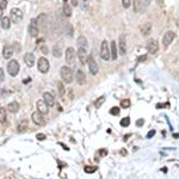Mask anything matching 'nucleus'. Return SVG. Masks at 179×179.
Segmentation results:
<instances>
[{
    "mask_svg": "<svg viewBox=\"0 0 179 179\" xmlns=\"http://www.w3.org/2000/svg\"><path fill=\"white\" fill-rule=\"evenodd\" d=\"M61 78L64 83L71 84L73 81V71L67 66H63L61 68Z\"/></svg>",
    "mask_w": 179,
    "mask_h": 179,
    "instance_id": "obj_1",
    "label": "nucleus"
},
{
    "mask_svg": "<svg viewBox=\"0 0 179 179\" xmlns=\"http://www.w3.org/2000/svg\"><path fill=\"white\" fill-rule=\"evenodd\" d=\"M19 63L17 60H11L9 63H7V72L11 77H16L19 73Z\"/></svg>",
    "mask_w": 179,
    "mask_h": 179,
    "instance_id": "obj_2",
    "label": "nucleus"
},
{
    "mask_svg": "<svg viewBox=\"0 0 179 179\" xmlns=\"http://www.w3.org/2000/svg\"><path fill=\"white\" fill-rule=\"evenodd\" d=\"M100 58L104 61H109L111 55H110V49H109V44H108V41H103L102 45H100Z\"/></svg>",
    "mask_w": 179,
    "mask_h": 179,
    "instance_id": "obj_3",
    "label": "nucleus"
},
{
    "mask_svg": "<svg viewBox=\"0 0 179 179\" xmlns=\"http://www.w3.org/2000/svg\"><path fill=\"white\" fill-rule=\"evenodd\" d=\"M37 68L41 73H48L49 71V61H48L45 58H39L38 62H37Z\"/></svg>",
    "mask_w": 179,
    "mask_h": 179,
    "instance_id": "obj_4",
    "label": "nucleus"
},
{
    "mask_svg": "<svg viewBox=\"0 0 179 179\" xmlns=\"http://www.w3.org/2000/svg\"><path fill=\"white\" fill-rule=\"evenodd\" d=\"M174 37H176V34L173 31L165 32V35L162 36V45H164V48H168V45L173 42Z\"/></svg>",
    "mask_w": 179,
    "mask_h": 179,
    "instance_id": "obj_5",
    "label": "nucleus"
},
{
    "mask_svg": "<svg viewBox=\"0 0 179 179\" xmlns=\"http://www.w3.org/2000/svg\"><path fill=\"white\" fill-rule=\"evenodd\" d=\"M23 19V13L19 9H12L10 13V20L12 23H19Z\"/></svg>",
    "mask_w": 179,
    "mask_h": 179,
    "instance_id": "obj_6",
    "label": "nucleus"
},
{
    "mask_svg": "<svg viewBox=\"0 0 179 179\" xmlns=\"http://www.w3.org/2000/svg\"><path fill=\"white\" fill-rule=\"evenodd\" d=\"M38 24H37V20L34 18L31 19L30 22V25H29V34L31 37H37L38 36Z\"/></svg>",
    "mask_w": 179,
    "mask_h": 179,
    "instance_id": "obj_7",
    "label": "nucleus"
},
{
    "mask_svg": "<svg viewBox=\"0 0 179 179\" xmlns=\"http://www.w3.org/2000/svg\"><path fill=\"white\" fill-rule=\"evenodd\" d=\"M31 118H32V121H34V123L37 124V125H44L45 124V119H44L43 115H42V113H39L38 111L32 113Z\"/></svg>",
    "mask_w": 179,
    "mask_h": 179,
    "instance_id": "obj_8",
    "label": "nucleus"
},
{
    "mask_svg": "<svg viewBox=\"0 0 179 179\" xmlns=\"http://www.w3.org/2000/svg\"><path fill=\"white\" fill-rule=\"evenodd\" d=\"M87 66H88V69H90V72H91V74H97L98 73V66H97V63H96V61H94V59L92 58L91 55L87 58Z\"/></svg>",
    "mask_w": 179,
    "mask_h": 179,
    "instance_id": "obj_9",
    "label": "nucleus"
},
{
    "mask_svg": "<svg viewBox=\"0 0 179 179\" xmlns=\"http://www.w3.org/2000/svg\"><path fill=\"white\" fill-rule=\"evenodd\" d=\"M147 50L151 54H157L159 50V44L155 39H149L147 42Z\"/></svg>",
    "mask_w": 179,
    "mask_h": 179,
    "instance_id": "obj_10",
    "label": "nucleus"
},
{
    "mask_svg": "<svg viewBox=\"0 0 179 179\" xmlns=\"http://www.w3.org/2000/svg\"><path fill=\"white\" fill-rule=\"evenodd\" d=\"M43 100L48 105V108H52V106L55 105V98H54V96L52 93H49V92L43 93Z\"/></svg>",
    "mask_w": 179,
    "mask_h": 179,
    "instance_id": "obj_11",
    "label": "nucleus"
},
{
    "mask_svg": "<svg viewBox=\"0 0 179 179\" xmlns=\"http://www.w3.org/2000/svg\"><path fill=\"white\" fill-rule=\"evenodd\" d=\"M77 55H78V58H79V61L83 63V64H85L87 62V58H88V56H87V49H84V48H79Z\"/></svg>",
    "mask_w": 179,
    "mask_h": 179,
    "instance_id": "obj_12",
    "label": "nucleus"
},
{
    "mask_svg": "<svg viewBox=\"0 0 179 179\" xmlns=\"http://www.w3.org/2000/svg\"><path fill=\"white\" fill-rule=\"evenodd\" d=\"M74 59H75V52L73 48H67L66 50V61L68 64H73L74 63Z\"/></svg>",
    "mask_w": 179,
    "mask_h": 179,
    "instance_id": "obj_13",
    "label": "nucleus"
},
{
    "mask_svg": "<svg viewBox=\"0 0 179 179\" xmlns=\"http://www.w3.org/2000/svg\"><path fill=\"white\" fill-rule=\"evenodd\" d=\"M118 44H119V54H121V55H125V54H127V43H125V37H124V35H121V36H119Z\"/></svg>",
    "mask_w": 179,
    "mask_h": 179,
    "instance_id": "obj_14",
    "label": "nucleus"
},
{
    "mask_svg": "<svg viewBox=\"0 0 179 179\" xmlns=\"http://www.w3.org/2000/svg\"><path fill=\"white\" fill-rule=\"evenodd\" d=\"M37 111L39 113H42V115H45V113H48V111H49V109H48V105L44 103V100H38L37 104Z\"/></svg>",
    "mask_w": 179,
    "mask_h": 179,
    "instance_id": "obj_15",
    "label": "nucleus"
},
{
    "mask_svg": "<svg viewBox=\"0 0 179 179\" xmlns=\"http://www.w3.org/2000/svg\"><path fill=\"white\" fill-rule=\"evenodd\" d=\"M75 78H77V83H78L79 85H84V84L86 83V75H85V73L81 71V69H78V71H77Z\"/></svg>",
    "mask_w": 179,
    "mask_h": 179,
    "instance_id": "obj_16",
    "label": "nucleus"
},
{
    "mask_svg": "<svg viewBox=\"0 0 179 179\" xmlns=\"http://www.w3.org/2000/svg\"><path fill=\"white\" fill-rule=\"evenodd\" d=\"M24 61H25V64L28 67H32L35 63V56L32 53H28L25 54V56H24Z\"/></svg>",
    "mask_w": 179,
    "mask_h": 179,
    "instance_id": "obj_17",
    "label": "nucleus"
},
{
    "mask_svg": "<svg viewBox=\"0 0 179 179\" xmlns=\"http://www.w3.org/2000/svg\"><path fill=\"white\" fill-rule=\"evenodd\" d=\"M3 55H4L5 59H11L12 55H13V48L9 44H6L3 49Z\"/></svg>",
    "mask_w": 179,
    "mask_h": 179,
    "instance_id": "obj_18",
    "label": "nucleus"
},
{
    "mask_svg": "<svg viewBox=\"0 0 179 179\" xmlns=\"http://www.w3.org/2000/svg\"><path fill=\"white\" fill-rule=\"evenodd\" d=\"M29 128V121L28 119H23L18 123V127H17V130L19 133H25Z\"/></svg>",
    "mask_w": 179,
    "mask_h": 179,
    "instance_id": "obj_19",
    "label": "nucleus"
},
{
    "mask_svg": "<svg viewBox=\"0 0 179 179\" xmlns=\"http://www.w3.org/2000/svg\"><path fill=\"white\" fill-rule=\"evenodd\" d=\"M152 32V24L151 23H144L141 26V34L142 36H148Z\"/></svg>",
    "mask_w": 179,
    "mask_h": 179,
    "instance_id": "obj_20",
    "label": "nucleus"
},
{
    "mask_svg": "<svg viewBox=\"0 0 179 179\" xmlns=\"http://www.w3.org/2000/svg\"><path fill=\"white\" fill-rule=\"evenodd\" d=\"M110 55H111V59L112 60H116L117 56H118V53H117V47H116V42L112 41L111 42V50H110Z\"/></svg>",
    "mask_w": 179,
    "mask_h": 179,
    "instance_id": "obj_21",
    "label": "nucleus"
},
{
    "mask_svg": "<svg viewBox=\"0 0 179 179\" xmlns=\"http://www.w3.org/2000/svg\"><path fill=\"white\" fill-rule=\"evenodd\" d=\"M77 43H78V47L79 48H84V49H87V47H88V43H87V39L86 37L84 36H80L77 41Z\"/></svg>",
    "mask_w": 179,
    "mask_h": 179,
    "instance_id": "obj_22",
    "label": "nucleus"
},
{
    "mask_svg": "<svg viewBox=\"0 0 179 179\" xmlns=\"http://www.w3.org/2000/svg\"><path fill=\"white\" fill-rule=\"evenodd\" d=\"M7 110H9L10 112H17L19 110V104L17 102H11L9 105H7Z\"/></svg>",
    "mask_w": 179,
    "mask_h": 179,
    "instance_id": "obj_23",
    "label": "nucleus"
},
{
    "mask_svg": "<svg viewBox=\"0 0 179 179\" xmlns=\"http://www.w3.org/2000/svg\"><path fill=\"white\" fill-rule=\"evenodd\" d=\"M0 23H1V28L4 30H7L10 29V25H11V20L9 17H3V19L0 20Z\"/></svg>",
    "mask_w": 179,
    "mask_h": 179,
    "instance_id": "obj_24",
    "label": "nucleus"
},
{
    "mask_svg": "<svg viewBox=\"0 0 179 179\" xmlns=\"http://www.w3.org/2000/svg\"><path fill=\"white\" fill-rule=\"evenodd\" d=\"M63 14L66 16V17H71L72 16V6L68 4V3H64L63 4Z\"/></svg>",
    "mask_w": 179,
    "mask_h": 179,
    "instance_id": "obj_25",
    "label": "nucleus"
},
{
    "mask_svg": "<svg viewBox=\"0 0 179 179\" xmlns=\"http://www.w3.org/2000/svg\"><path fill=\"white\" fill-rule=\"evenodd\" d=\"M142 10V0H134V11L136 13L141 12Z\"/></svg>",
    "mask_w": 179,
    "mask_h": 179,
    "instance_id": "obj_26",
    "label": "nucleus"
},
{
    "mask_svg": "<svg viewBox=\"0 0 179 179\" xmlns=\"http://www.w3.org/2000/svg\"><path fill=\"white\" fill-rule=\"evenodd\" d=\"M80 7H81V10H83L84 12L88 11V9H90V0H81V1H80Z\"/></svg>",
    "mask_w": 179,
    "mask_h": 179,
    "instance_id": "obj_27",
    "label": "nucleus"
},
{
    "mask_svg": "<svg viewBox=\"0 0 179 179\" xmlns=\"http://www.w3.org/2000/svg\"><path fill=\"white\" fill-rule=\"evenodd\" d=\"M6 109L0 108V123H6Z\"/></svg>",
    "mask_w": 179,
    "mask_h": 179,
    "instance_id": "obj_28",
    "label": "nucleus"
},
{
    "mask_svg": "<svg viewBox=\"0 0 179 179\" xmlns=\"http://www.w3.org/2000/svg\"><path fill=\"white\" fill-rule=\"evenodd\" d=\"M105 102V96H102V97H99L98 99L96 100V103H94V105H96V109H99L100 106H102V104Z\"/></svg>",
    "mask_w": 179,
    "mask_h": 179,
    "instance_id": "obj_29",
    "label": "nucleus"
},
{
    "mask_svg": "<svg viewBox=\"0 0 179 179\" xmlns=\"http://www.w3.org/2000/svg\"><path fill=\"white\" fill-rule=\"evenodd\" d=\"M121 125L122 127H129V124H130V118L129 117H124L123 119H121Z\"/></svg>",
    "mask_w": 179,
    "mask_h": 179,
    "instance_id": "obj_30",
    "label": "nucleus"
},
{
    "mask_svg": "<svg viewBox=\"0 0 179 179\" xmlns=\"http://www.w3.org/2000/svg\"><path fill=\"white\" fill-rule=\"evenodd\" d=\"M85 172L86 173H93L97 171V166H85Z\"/></svg>",
    "mask_w": 179,
    "mask_h": 179,
    "instance_id": "obj_31",
    "label": "nucleus"
},
{
    "mask_svg": "<svg viewBox=\"0 0 179 179\" xmlns=\"http://www.w3.org/2000/svg\"><path fill=\"white\" fill-rule=\"evenodd\" d=\"M121 106L123 108V109H128L130 106V100L129 99H123L121 102Z\"/></svg>",
    "mask_w": 179,
    "mask_h": 179,
    "instance_id": "obj_32",
    "label": "nucleus"
},
{
    "mask_svg": "<svg viewBox=\"0 0 179 179\" xmlns=\"http://www.w3.org/2000/svg\"><path fill=\"white\" fill-rule=\"evenodd\" d=\"M58 88H59V94L60 97H62L64 94V86L62 83H58Z\"/></svg>",
    "mask_w": 179,
    "mask_h": 179,
    "instance_id": "obj_33",
    "label": "nucleus"
},
{
    "mask_svg": "<svg viewBox=\"0 0 179 179\" xmlns=\"http://www.w3.org/2000/svg\"><path fill=\"white\" fill-rule=\"evenodd\" d=\"M110 113H111V115H113V116L119 115V108H118V106H113V108H111V109H110Z\"/></svg>",
    "mask_w": 179,
    "mask_h": 179,
    "instance_id": "obj_34",
    "label": "nucleus"
},
{
    "mask_svg": "<svg viewBox=\"0 0 179 179\" xmlns=\"http://www.w3.org/2000/svg\"><path fill=\"white\" fill-rule=\"evenodd\" d=\"M53 55L55 56V58H60L61 56V49L60 48H54V50H53Z\"/></svg>",
    "mask_w": 179,
    "mask_h": 179,
    "instance_id": "obj_35",
    "label": "nucleus"
},
{
    "mask_svg": "<svg viewBox=\"0 0 179 179\" xmlns=\"http://www.w3.org/2000/svg\"><path fill=\"white\" fill-rule=\"evenodd\" d=\"M7 7V0H0V9L3 11Z\"/></svg>",
    "mask_w": 179,
    "mask_h": 179,
    "instance_id": "obj_36",
    "label": "nucleus"
},
{
    "mask_svg": "<svg viewBox=\"0 0 179 179\" xmlns=\"http://www.w3.org/2000/svg\"><path fill=\"white\" fill-rule=\"evenodd\" d=\"M98 155L102 157V158H103V157H106V155H108V151H106V149H99V151H98Z\"/></svg>",
    "mask_w": 179,
    "mask_h": 179,
    "instance_id": "obj_37",
    "label": "nucleus"
},
{
    "mask_svg": "<svg viewBox=\"0 0 179 179\" xmlns=\"http://www.w3.org/2000/svg\"><path fill=\"white\" fill-rule=\"evenodd\" d=\"M122 5H123L124 9H128V7H130V0H122Z\"/></svg>",
    "mask_w": 179,
    "mask_h": 179,
    "instance_id": "obj_38",
    "label": "nucleus"
},
{
    "mask_svg": "<svg viewBox=\"0 0 179 179\" xmlns=\"http://www.w3.org/2000/svg\"><path fill=\"white\" fill-rule=\"evenodd\" d=\"M66 3H68L71 6H74V7H77L79 4H78V1H77V0H67V1Z\"/></svg>",
    "mask_w": 179,
    "mask_h": 179,
    "instance_id": "obj_39",
    "label": "nucleus"
},
{
    "mask_svg": "<svg viewBox=\"0 0 179 179\" xmlns=\"http://www.w3.org/2000/svg\"><path fill=\"white\" fill-rule=\"evenodd\" d=\"M143 124H144V119H143V118H140V119L136 121V125H137V127H142Z\"/></svg>",
    "mask_w": 179,
    "mask_h": 179,
    "instance_id": "obj_40",
    "label": "nucleus"
},
{
    "mask_svg": "<svg viewBox=\"0 0 179 179\" xmlns=\"http://www.w3.org/2000/svg\"><path fill=\"white\" fill-rule=\"evenodd\" d=\"M154 135H155V130H154V129L153 130H149L148 134H147V139H152Z\"/></svg>",
    "mask_w": 179,
    "mask_h": 179,
    "instance_id": "obj_41",
    "label": "nucleus"
},
{
    "mask_svg": "<svg viewBox=\"0 0 179 179\" xmlns=\"http://www.w3.org/2000/svg\"><path fill=\"white\" fill-rule=\"evenodd\" d=\"M37 140H39V141H43V140H45V135L44 134H37Z\"/></svg>",
    "mask_w": 179,
    "mask_h": 179,
    "instance_id": "obj_42",
    "label": "nucleus"
},
{
    "mask_svg": "<svg viewBox=\"0 0 179 179\" xmlns=\"http://www.w3.org/2000/svg\"><path fill=\"white\" fill-rule=\"evenodd\" d=\"M5 80V74H4V69L0 68V81H4Z\"/></svg>",
    "mask_w": 179,
    "mask_h": 179,
    "instance_id": "obj_43",
    "label": "nucleus"
},
{
    "mask_svg": "<svg viewBox=\"0 0 179 179\" xmlns=\"http://www.w3.org/2000/svg\"><path fill=\"white\" fill-rule=\"evenodd\" d=\"M41 50H42L43 54H48V47L47 45H42V47H41Z\"/></svg>",
    "mask_w": 179,
    "mask_h": 179,
    "instance_id": "obj_44",
    "label": "nucleus"
},
{
    "mask_svg": "<svg viewBox=\"0 0 179 179\" xmlns=\"http://www.w3.org/2000/svg\"><path fill=\"white\" fill-rule=\"evenodd\" d=\"M146 59H147V56H146V55H143V56H140V58H139V62H142V61H144Z\"/></svg>",
    "mask_w": 179,
    "mask_h": 179,
    "instance_id": "obj_45",
    "label": "nucleus"
},
{
    "mask_svg": "<svg viewBox=\"0 0 179 179\" xmlns=\"http://www.w3.org/2000/svg\"><path fill=\"white\" fill-rule=\"evenodd\" d=\"M164 106H168V104H158V105H157V108H158V109L164 108Z\"/></svg>",
    "mask_w": 179,
    "mask_h": 179,
    "instance_id": "obj_46",
    "label": "nucleus"
},
{
    "mask_svg": "<svg viewBox=\"0 0 179 179\" xmlns=\"http://www.w3.org/2000/svg\"><path fill=\"white\" fill-rule=\"evenodd\" d=\"M129 137H130V134H128V135H125V136L123 137V140H124V141H128V139H129Z\"/></svg>",
    "mask_w": 179,
    "mask_h": 179,
    "instance_id": "obj_47",
    "label": "nucleus"
},
{
    "mask_svg": "<svg viewBox=\"0 0 179 179\" xmlns=\"http://www.w3.org/2000/svg\"><path fill=\"white\" fill-rule=\"evenodd\" d=\"M121 154H123V155H127V151H125V149H122V151H121Z\"/></svg>",
    "mask_w": 179,
    "mask_h": 179,
    "instance_id": "obj_48",
    "label": "nucleus"
},
{
    "mask_svg": "<svg viewBox=\"0 0 179 179\" xmlns=\"http://www.w3.org/2000/svg\"><path fill=\"white\" fill-rule=\"evenodd\" d=\"M1 19H3V10L0 9V20H1Z\"/></svg>",
    "mask_w": 179,
    "mask_h": 179,
    "instance_id": "obj_49",
    "label": "nucleus"
},
{
    "mask_svg": "<svg viewBox=\"0 0 179 179\" xmlns=\"http://www.w3.org/2000/svg\"><path fill=\"white\" fill-rule=\"evenodd\" d=\"M173 136L176 137V139H178V137H179V134H177V133H176V134H173Z\"/></svg>",
    "mask_w": 179,
    "mask_h": 179,
    "instance_id": "obj_50",
    "label": "nucleus"
},
{
    "mask_svg": "<svg viewBox=\"0 0 179 179\" xmlns=\"http://www.w3.org/2000/svg\"><path fill=\"white\" fill-rule=\"evenodd\" d=\"M177 26L179 28V19H178V22H177Z\"/></svg>",
    "mask_w": 179,
    "mask_h": 179,
    "instance_id": "obj_51",
    "label": "nucleus"
},
{
    "mask_svg": "<svg viewBox=\"0 0 179 179\" xmlns=\"http://www.w3.org/2000/svg\"><path fill=\"white\" fill-rule=\"evenodd\" d=\"M5 179H11V178H5Z\"/></svg>",
    "mask_w": 179,
    "mask_h": 179,
    "instance_id": "obj_52",
    "label": "nucleus"
}]
</instances>
